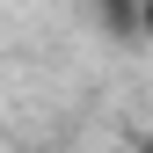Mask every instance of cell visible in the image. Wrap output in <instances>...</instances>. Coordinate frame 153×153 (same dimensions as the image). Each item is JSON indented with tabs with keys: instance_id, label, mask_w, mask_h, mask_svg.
<instances>
[{
	"instance_id": "obj_1",
	"label": "cell",
	"mask_w": 153,
	"mask_h": 153,
	"mask_svg": "<svg viewBox=\"0 0 153 153\" xmlns=\"http://www.w3.org/2000/svg\"><path fill=\"white\" fill-rule=\"evenodd\" d=\"M124 7H139V0H124Z\"/></svg>"
}]
</instances>
